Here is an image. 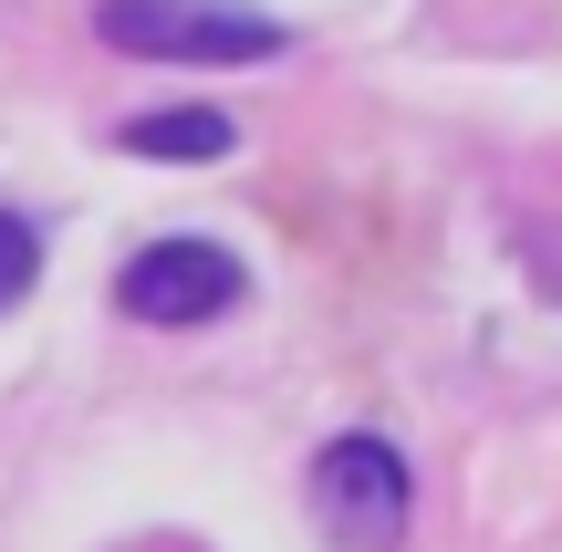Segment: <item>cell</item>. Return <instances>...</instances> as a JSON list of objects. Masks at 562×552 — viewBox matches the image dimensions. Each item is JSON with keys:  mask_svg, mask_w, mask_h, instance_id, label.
<instances>
[{"mask_svg": "<svg viewBox=\"0 0 562 552\" xmlns=\"http://www.w3.org/2000/svg\"><path fill=\"white\" fill-rule=\"evenodd\" d=\"M94 32L136 63H271L292 53V21L250 0H94Z\"/></svg>", "mask_w": 562, "mask_h": 552, "instance_id": "1", "label": "cell"}, {"mask_svg": "<svg viewBox=\"0 0 562 552\" xmlns=\"http://www.w3.org/2000/svg\"><path fill=\"white\" fill-rule=\"evenodd\" d=\"M406 500H417V491H406V459L385 449V438H364V428L313 459V521L344 552H385L406 532Z\"/></svg>", "mask_w": 562, "mask_h": 552, "instance_id": "2", "label": "cell"}, {"mask_svg": "<svg viewBox=\"0 0 562 552\" xmlns=\"http://www.w3.org/2000/svg\"><path fill=\"white\" fill-rule=\"evenodd\" d=\"M240 292H250V271L220 240H146L115 271V313H136V324H220Z\"/></svg>", "mask_w": 562, "mask_h": 552, "instance_id": "3", "label": "cell"}, {"mask_svg": "<svg viewBox=\"0 0 562 552\" xmlns=\"http://www.w3.org/2000/svg\"><path fill=\"white\" fill-rule=\"evenodd\" d=\"M115 146L125 157H167V167H209V157L240 146V125H229L220 104H167V115H125Z\"/></svg>", "mask_w": 562, "mask_h": 552, "instance_id": "4", "label": "cell"}, {"mask_svg": "<svg viewBox=\"0 0 562 552\" xmlns=\"http://www.w3.org/2000/svg\"><path fill=\"white\" fill-rule=\"evenodd\" d=\"M32 282H42V229L0 209V313H11V303H21Z\"/></svg>", "mask_w": 562, "mask_h": 552, "instance_id": "5", "label": "cell"}]
</instances>
